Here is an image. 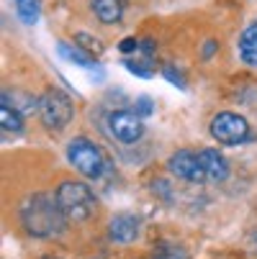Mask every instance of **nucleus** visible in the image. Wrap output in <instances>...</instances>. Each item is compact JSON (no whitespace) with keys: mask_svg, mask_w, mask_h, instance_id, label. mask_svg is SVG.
<instances>
[{"mask_svg":"<svg viewBox=\"0 0 257 259\" xmlns=\"http://www.w3.org/2000/svg\"><path fill=\"white\" fill-rule=\"evenodd\" d=\"M119 49H121L124 54H129V52H136V49H139V41L134 39V36H129V39H124V41L119 44Z\"/></svg>","mask_w":257,"mask_h":259,"instance_id":"obj_18","label":"nucleus"},{"mask_svg":"<svg viewBox=\"0 0 257 259\" xmlns=\"http://www.w3.org/2000/svg\"><path fill=\"white\" fill-rule=\"evenodd\" d=\"M57 54H59L62 59L72 62V64H78V67H95V57H90V54L83 52L80 47H69V44L59 41V44H57Z\"/></svg>","mask_w":257,"mask_h":259,"instance_id":"obj_12","label":"nucleus"},{"mask_svg":"<svg viewBox=\"0 0 257 259\" xmlns=\"http://www.w3.org/2000/svg\"><path fill=\"white\" fill-rule=\"evenodd\" d=\"M162 75H165L172 85H177V88H186V80H182V75H180V72H177L172 64H167V67L162 69Z\"/></svg>","mask_w":257,"mask_h":259,"instance_id":"obj_17","label":"nucleus"},{"mask_svg":"<svg viewBox=\"0 0 257 259\" xmlns=\"http://www.w3.org/2000/svg\"><path fill=\"white\" fill-rule=\"evenodd\" d=\"M211 136L218 141V144H229V146H237V144H244L249 139V123L237 116V113H224L213 116L211 121Z\"/></svg>","mask_w":257,"mask_h":259,"instance_id":"obj_5","label":"nucleus"},{"mask_svg":"<svg viewBox=\"0 0 257 259\" xmlns=\"http://www.w3.org/2000/svg\"><path fill=\"white\" fill-rule=\"evenodd\" d=\"M152 113H155V105H152V100L146 98V95H139V98H136V116L146 118V116H152Z\"/></svg>","mask_w":257,"mask_h":259,"instance_id":"obj_16","label":"nucleus"},{"mask_svg":"<svg viewBox=\"0 0 257 259\" xmlns=\"http://www.w3.org/2000/svg\"><path fill=\"white\" fill-rule=\"evenodd\" d=\"M198 162H201V169H203L206 180H211V182L227 180V175H229L227 159L218 154L216 149H201V152H198Z\"/></svg>","mask_w":257,"mask_h":259,"instance_id":"obj_8","label":"nucleus"},{"mask_svg":"<svg viewBox=\"0 0 257 259\" xmlns=\"http://www.w3.org/2000/svg\"><path fill=\"white\" fill-rule=\"evenodd\" d=\"M21 224L31 236L49 239V236H59L64 231L67 218H64L57 198H52L47 193H36L28 200H23V205H21Z\"/></svg>","mask_w":257,"mask_h":259,"instance_id":"obj_1","label":"nucleus"},{"mask_svg":"<svg viewBox=\"0 0 257 259\" xmlns=\"http://www.w3.org/2000/svg\"><path fill=\"white\" fill-rule=\"evenodd\" d=\"M239 54L247 64H257V23L244 28L239 36Z\"/></svg>","mask_w":257,"mask_h":259,"instance_id":"obj_11","label":"nucleus"},{"mask_svg":"<svg viewBox=\"0 0 257 259\" xmlns=\"http://www.w3.org/2000/svg\"><path fill=\"white\" fill-rule=\"evenodd\" d=\"M93 11L100 23H119L124 13V3L121 0H93Z\"/></svg>","mask_w":257,"mask_h":259,"instance_id":"obj_10","label":"nucleus"},{"mask_svg":"<svg viewBox=\"0 0 257 259\" xmlns=\"http://www.w3.org/2000/svg\"><path fill=\"white\" fill-rule=\"evenodd\" d=\"M39 116L47 128L62 131L72 121V116H75V108H72V100L62 90H47L39 98Z\"/></svg>","mask_w":257,"mask_h":259,"instance_id":"obj_4","label":"nucleus"},{"mask_svg":"<svg viewBox=\"0 0 257 259\" xmlns=\"http://www.w3.org/2000/svg\"><path fill=\"white\" fill-rule=\"evenodd\" d=\"M170 172L182 177V180H188V182H206V175L201 169V162H198V152H188V149H180L170 157L167 162Z\"/></svg>","mask_w":257,"mask_h":259,"instance_id":"obj_7","label":"nucleus"},{"mask_svg":"<svg viewBox=\"0 0 257 259\" xmlns=\"http://www.w3.org/2000/svg\"><path fill=\"white\" fill-rule=\"evenodd\" d=\"M108 234H111V239L119 241V244H129L139 234V221L134 215H129V213H119V215H114Z\"/></svg>","mask_w":257,"mask_h":259,"instance_id":"obj_9","label":"nucleus"},{"mask_svg":"<svg viewBox=\"0 0 257 259\" xmlns=\"http://www.w3.org/2000/svg\"><path fill=\"white\" fill-rule=\"evenodd\" d=\"M67 221H85L95 210V195L80 180H64L54 193Z\"/></svg>","mask_w":257,"mask_h":259,"instance_id":"obj_2","label":"nucleus"},{"mask_svg":"<svg viewBox=\"0 0 257 259\" xmlns=\"http://www.w3.org/2000/svg\"><path fill=\"white\" fill-rule=\"evenodd\" d=\"M67 159H69V164L75 167L83 177H90V180L100 177L103 169H105V157H103V152L98 149L93 141H88V139H83V136H78V139L69 141V146H67Z\"/></svg>","mask_w":257,"mask_h":259,"instance_id":"obj_3","label":"nucleus"},{"mask_svg":"<svg viewBox=\"0 0 257 259\" xmlns=\"http://www.w3.org/2000/svg\"><path fill=\"white\" fill-rule=\"evenodd\" d=\"M0 123H3V131H13V134H18L23 128L21 113L13 110L11 105H0Z\"/></svg>","mask_w":257,"mask_h":259,"instance_id":"obj_14","label":"nucleus"},{"mask_svg":"<svg viewBox=\"0 0 257 259\" xmlns=\"http://www.w3.org/2000/svg\"><path fill=\"white\" fill-rule=\"evenodd\" d=\"M155 259H186V254H182V249L175 246V244H157Z\"/></svg>","mask_w":257,"mask_h":259,"instance_id":"obj_15","label":"nucleus"},{"mask_svg":"<svg viewBox=\"0 0 257 259\" xmlns=\"http://www.w3.org/2000/svg\"><path fill=\"white\" fill-rule=\"evenodd\" d=\"M108 128H111V134L124 144H134L144 134L141 116L131 113V110H116V113H111L108 116Z\"/></svg>","mask_w":257,"mask_h":259,"instance_id":"obj_6","label":"nucleus"},{"mask_svg":"<svg viewBox=\"0 0 257 259\" xmlns=\"http://www.w3.org/2000/svg\"><path fill=\"white\" fill-rule=\"evenodd\" d=\"M13 3H16L18 18L23 23H36V21H39V13H42L39 0H13Z\"/></svg>","mask_w":257,"mask_h":259,"instance_id":"obj_13","label":"nucleus"}]
</instances>
